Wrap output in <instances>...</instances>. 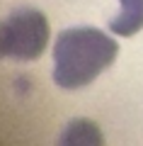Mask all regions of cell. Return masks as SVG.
I'll use <instances>...</instances> for the list:
<instances>
[{
	"instance_id": "2",
	"label": "cell",
	"mask_w": 143,
	"mask_h": 146,
	"mask_svg": "<svg viewBox=\"0 0 143 146\" xmlns=\"http://www.w3.org/2000/svg\"><path fill=\"white\" fill-rule=\"evenodd\" d=\"M49 44V22L39 10L22 7L0 22V58L34 61Z\"/></svg>"
},
{
	"instance_id": "4",
	"label": "cell",
	"mask_w": 143,
	"mask_h": 146,
	"mask_svg": "<svg viewBox=\"0 0 143 146\" xmlns=\"http://www.w3.org/2000/svg\"><path fill=\"white\" fill-rule=\"evenodd\" d=\"M109 29L119 36H133L143 29V3L141 5H124L117 17H112Z\"/></svg>"
},
{
	"instance_id": "3",
	"label": "cell",
	"mask_w": 143,
	"mask_h": 146,
	"mask_svg": "<svg viewBox=\"0 0 143 146\" xmlns=\"http://www.w3.org/2000/svg\"><path fill=\"white\" fill-rule=\"evenodd\" d=\"M58 146H104L100 127L90 119H73L61 131Z\"/></svg>"
},
{
	"instance_id": "5",
	"label": "cell",
	"mask_w": 143,
	"mask_h": 146,
	"mask_svg": "<svg viewBox=\"0 0 143 146\" xmlns=\"http://www.w3.org/2000/svg\"><path fill=\"white\" fill-rule=\"evenodd\" d=\"M119 3H121V7H124V5H141L143 0H119Z\"/></svg>"
},
{
	"instance_id": "1",
	"label": "cell",
	"mask_w": 143,
	"mask_h": 146,
	"mask_svg": "<svg viewBox=\"0 0 143 146\" xmlns=\"http://www.w3.org/2000/svg\"><path fill=\"white\" fill-rule=\"evenodd\" d=\"M119 54V44L95 27H71L53 44V80L63 90L90 85L107 71Z\"/></svg>"
}]
</instances>
